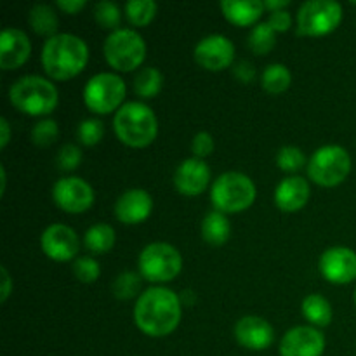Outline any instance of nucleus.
Masks as SVG:
<instances>
[{
	"instance_id": "obj_1",
	"label": "nucleus",
	"mask_w": 356,
	"mask_h": 356,
	"mask_svg": "<svg viewBox=\"0 0 356 356\" xmlns=\"http://www.w3.org/2000/svg\"><path fill=\"white\" fill-rule=\"evenodd\" d=\"M181 299L165 287H152L139 296L134 306V323L149 337H165L181 322Z\"/></svg>"
},
{
	"instance_id": "obj_2",
	"label": "nucleus",
	"mask_w": 356,
	"mask_h": 356,
	"mask_svg": "<svg viewBox=\"0 0 356 356\" xmlns=\"http://www.w3.org/2000/svg\"><path fill=\"white\" fill-rule=\"evenodd\" d=\"M42 66L54 80H70L79 75L89 61V47L80 37L58 33L42 47Z\"/></svg>"
},
{
	"instance_id": "obj_3",
	"label": "nucleus",
	"mask_w": 356,
	"mask_h": 356,
	"mask_svg": "<svg viewBox=\"0 0 356 356\" xmlns=\"http://www.w3.org/2000/svg\"><path fill=\"white\" fill-rule=\"evenodd\" d=\"M113 129L124 145L131 148H146L156 139L159 120L152 108L139 101H131L115 113Z\"/></svg>"
},
{
	"instance_id": "obj_4",
	"label": "nucleus",
	"mask_w": 356,
	"mask_h": 356,
	"mask_svg": "<svg viewBox=\"0 0 356 356\" xmlns=\"http://www.w3.org/2000/svg\"><path fill=\"white\" fill-rule=\"evenodd\" d=\"M9 99L14 108L30 117L49 115L58 106L59 94L54 83L38 75L21 76L10 86Z\"/></svg>"
},
{
	"instance_id": "obj_5",
	"label": "nucleus",
	"mask_w": 356,
	"mask_h": 356,
	"mask_svg": "<svg viewBox=\"0 0 356 356\" xmlns=\"http://www.w3.org/2000/svg\"><path fill=\"white\" fill-rule=\"evenodd\" d=\"M256 184L242 172H225L214 181L211 190V200L216 211L222 214L243 212L256 200Z\"/></svg>"
},
{
	"instance_id": "obj_6",
	"label": "nucleus",
	"mask_w": 356,
	"mask_h": 356,
	"mask_svg": "<svg viewBox=\"0 0 356 356\" xmlns=\"http://www.w3.org/2000/svg\"><path fill=\"white\" fill-rule=\"evenodd\" d=\"M351 172V156L343 146H322L308 162V177L325 188L339 186Z\"/></svg>"
},
{
	"instance_id": "obj_7",
	"label": "nucleus",
	"mask_w": 356,
	"mask_h": 356,
	"mask_svg": "<svg viewBox=\"0 0 356 356\" xmlns=\"http://www.w3.org/2000/svg\"><path fill=\"white\" fill-rule=\"evenodd\" d=\"M139 273L153 284L170 282L183 270V257L179 250L165 242L146 245L139 254Z\"/></svg>"
},
{
	"instance_id": "obj_8",
	"label": "nucleus",
	"mask_w": 356,
	"mask_h": 356,
	"mask_svg": "<svg viewBox=\"0 0 356 356\" xmlns=\"http://www.w3.org/2000/svg\"><path fill=\"white\" fill-rule=\"evenodd\" d=\"M146 56V44L141 35L129 28L111 31L104 40V58L113 70L132 72L139 68Z\"/></svg>"
},
{
	"instance_id": "obj_9",
	"label": "nucleus",
	"mask_w": 356,
	"mask_h": 356,
	"mask_svg": "<svg viewBox=\"0 0 356 356\" xmlns=\"http://www.w3.org/2000/svg\"><path fill=\"white\" fill-rule=\"evenodd\" d=\"M127 87L122 76L115 73H97L83 87V101L90 111L108 115L124 106Z\"/></svg>"
},
{
	"instance_id": "obj_10",
	"label": "nucleus",
	"mask_w": 356,
	"mask_h": 356,
	"mask_svg": "<svg viewBox=\"0 0 356 356\" xmlns=\"http://www.w3.org/2000/svg\"><path fill=\"white\" fill-rule=\"evenodd\" d=\"M343 19V7L334 0H309L299 7V33L308 37H323L336 30Z\"/></svg>"
},
{
	"instance_id": "obj_11",
	"label": "nucleus",
	"mask_w": 356,
	"mask_h": 356,
	"mask_svg": "<svg viewBox=\"0 0 356 356\" xmlns=\"http://www.w3.org/2000/svg\"><path fill=\"white\" fill-rule=\"evenodd\" d=\"M52 198L56 205L68 214H82L94 204V191L82 177H63L52 186Z\"/></svg>"
},
{
	"instance_id": "obj_12",
	"label": "nucleus",
	"mask_w": 356,
	"mask_h": 356,
	"mask_svg": "<svg viewBox=\"0 0 356 356\" xmlns=\"http://www.w3.org/2000/svg\"><path fill=\"white\" fill-rule=\"evenodd\" d=\"M195 61L209 72H221L235 61V45L225 35H209L195 47Z\"/></svg>"
},
{
	"instance_id": "obj_13",
	"label": "nucleus",
	"mask_w": 356,
	"mask_h": 356,
	"mask_svg": "<svg viewBox=\"0 0 356 356\" xmlns=\"http://www.w3.org/2000/svg\"><path fill=\"white\" fill-rule=\"evenodd\" d=\"M318 268L330 284H351L356 280V252L348 247H330L320 257Z\"/></svg>"
},
{
	"instance_id": "obj_14",
	"label": "nucleus",
	"mask_w": 356,
	"mask_h": 356,
	"mask_svg": "<svg viewBox=\"0 0 356 356\" xmlns=\"http://www.w3.org/2000/svg\"><path fill=\"white\" fill-rule=\"evenodd\" d=\"M40 245L45 256L58 263L73 259L80 249L75 229L66 225H51L40 236Z\"/></svg>"
},
{
	"instance_id": "obj_15",
	"label": "nucleus",
	"mask_w": 356,
	"mask_h": 356,
	"mask_svg": "<svg viewBox=\"0 0 356 356\" xmlns=\"http://www.w3.org/2000/svg\"><path fill=\"white\" fill-rule=\"evenodd\" d=\"M323 351L325 337L315 327H294L280 341L282 356H322Z\"/></svg>"
},
{
	"instance_id": "obj_16",
	"label": "nucleus",
	"mask_w": 356,
	"mask_h": 356,
	"mask_svg": "<svg viewBox=\"0 0 356 356\" xmlns=\"http://www.w3.org/2000/svg\"><path fill=\"white\" fill-rule=\"evenodd\" d=\"M235 339L242 348L250 351H263L273 344L275 330L261 316H243L235 325Z\"/></svg>"
},
{
	"instance_id": "obj_17",
	"label": "nucleus",
	"mask_w": 356,
	"mask_h": 356,
	"mask_svg": "<svg viewBox=\"0 0 356 356\" xmlns=\"http://www.w3.org/2000/svg\"><path fill=\"white\" fill-rule=\"evenodd\" d=\"M211 181L209 165L200 159H188L176 169L174 186L184 197H198L204 193Z\"/></svg>"
},
{
	"instance_id": "obj_18",
	"label": "nucleus",
	"mask_w": 356,
	"mask_h": 356,
	"mask_svg": "<svg viewBox=\"0 0 356 356\" xmlns=\"http://www.w3.org/2000/svg\"><path fill=\"white\" fill-rule=\"evenodd\" d=\"M31 42L19 28H6L0 35V68L16 70L28 61Z\"/></svg>"
},
{
	"instance_id": "obj_19",
	"label": "nucleus",
	"mask_w": 356,
	"mask_h": 356,
	"mask_svg": "<svg viewBox=\"0 0 356 356\" xmlns=\"http://www.w3.org/2000/svg\"><path fill=\"white\" fill-rule=\"evenodd\" d=\"M152 209L153 200L148 191L134 188L118 197L115 204V216L124 225H139L149 218Z\"/></svg>"
},
{
	"instance_id": "obj_20",
	"label": "nucleus",
	"mask_w": 356,
	"mask_h": 356,
	"mask_svg": "<svg viewBox=\"0 0 356 356\" xmlns=\"http://www.w3.org/2000/svg\"><path fill=\"white\" fill-rule=\"evenodd\" d=\"M309 193V183L305 177H285L275 190V205L284 212H298L308 204Z\"/></svg>"
},
{
	"instance_id": "obj_21",
	"label": "nucleus",
	"mask_w": 356,
	"mask_h": 356,
	"mask_svg": "<svg viewBox=\"0 0 356 356\" xmlns=\"http://www.w3.org/2000/svg\"><path fill=\"white\" fill-rule=\"evenodd\" d=\"M221 10L235 26H250L263 16L264 3L259 0H222Z\"/></svg>"
},
{
	"instance_id": "obj_22",
	"label": "nucleus",
	"mask_w": 356,
	"mask_h": 356,
	"mask_svg": "<svg viewBox=\"0 0 356 356\" xmlns=\"http://www.w3.org/2000/svg\"><path fill=\"white\" fill-rule=\"evenodd\" d=\"M232 235V226H229L226 214L219 211L209 212L202 221V236L211 245H222L228 242Z\"/></svg>"
},
{
	"instance_id": "obj_23",
	"label": "nucleus",
	"mask_w": 356,
	"mask_h": 356,
	"mask_svg": "<svg viewBox=\"0 0 356 356\" xmlns=\"http://www.w3.org/2000/svg\"><path fill=\"white\" fill-rule=\"evenodd\" d=\"M28 23H30L31 30L42 37L52 38L56 37L58 31V16H56L54 9L45 3H37L31 7L30 14H28Z\"/></svg>"
},
{
	"instance_id": "obj_24",
	"label": "nucleus",
	"mask_w": 356,
	"mask_h": 356,
	"mask_svg": "<svg viewBox=\"0 0 356 356\" xmlns=\"http://www.w3.org/2000/svg\"><path fill=\"white\" fill-rule=\"evenodd\" d=\"M302 315L312 325L327 327L332 322V306L323 296L312 294L302 301Z\"/></svg>"
},
{
	"instance_id": "obj_25",
	"label": "nucleus",
	"mask_w": 356,
	"mask_h": 356,
	"mask_svg": "<svg viewBox=\"0 0 356 356\" xmlns=\"http://www.w3.org/2000/svg\"><path fill=\"white\" fill-rule=\"evenodd\" d=\"M83 243H86L87 250L90 254H106L113 249L115 245V229L106 222H99L87 229L86 236H83Z\"/></svg>"
},
{
	"instance_id": "obj_26",
	"label": "nucleus",
	"mask_w": 356,
	"mask_h": 356,
	"mask_svg": "<svg viewBox=\"0 0 356 356\" xmlns=\"http://www.w3.org/2000/svg\"><path fill=\"white\" fill-rule=\"evenodd\" d=\"M292 83V73L291 70L280 63H273V65L266 66L261 76V86L266 92L270 94H282L291 87Z\"/></svg>"
},
{
	"instance_id": "obj_27",
	"label": "nucleus",
	"mask_w": 356,
	"mask_h": 356,
	"mask_svg": "<svg viewBox=\"0 0 356 356\" xmlns=\"http://www.w3.org/2000/svg\"><path fill=\"white\" fill-rule=\"evenodd\" d=\"M162 83H163L162 73H160L156 68H153V66H148V68H143L141 72L136 75L134 92L138 94L139 97L149 99V97H155L156 94L162 90Z\"/></svg>"
},
{
	"instance_id": "obj_28",
	"label": "nucleus",
	"mask_w": 356,
	"mask_h": 356,
	"mask_svg": "<svg viewBox=\"0 0 356 356\" xmlns=\"http://www.w3.org/2000/svg\"><path fill=\"white\" fill-rule=\"evenodd\" d=\"M156 16V3L153 0H129L125 3V17L134 26H148Z\"/></svg>"
},
{
	"instance_id": "obj_29",
	"label": "nucleus",
	"mask_w": 356,
	"mask_h": 356,
	"mask_svg": "<svg viewBox=\"0 0 356 356\" xmlns=\"http://www.w3.org/2000/svg\"><path fill=\"white\" fill-rule=\"evenodd\" d=\"M275 33L277 31L266 23H259L256 28H252L249 35V49L257 56H263L268 54L271 49L275 47Z\"/></svg>"
},
{
	"instance_id": "obj_30",
	"label": "nucleus",
	"mask_w": 356,
	"mask_h": 356,
	"mask_svg": "<svg viewBox=\"0 0 356 356\" xmlns=\"http://www.w3.org/2000/svg\"><path fill=\"white\" fill-rule=\"evenodd\" d=\"M94 19H96L97 24H99L101 28H104V30H120L122 14L117 3L113 2H108V0L97 2L96 6H94Z\"/></svg>"
},
{
	"instance_id": "obj_31",
	"label": "nucleus",
	"mask_w": 356,
	"mask_h": 356,
	"mask_svg": "<svg viewBox=\"0 0 356 356\" xmlns=\"http://www.w3.org/2000/svg\"><path fill=\"white\" fill-rule=\"evenodd\" d=\"M139 289H141V278H139L138 273L134 271H124V273L118 275L113 282V291L115 298L118 299H132L138 296Z\"/></svg>"
},
{
	"instance_id": "obj_32",
	"label": "nucleus",
	"mask_w": 356,
	"mask_h": 356,
	"mask_svg": "<svg viewBox=\"0 0 356 356\" xmlns=\"http://www.w3.org/2000/svg\"><path fill=\"white\" fill-rule=\"evenodd\" d=\"M277 163L285 172H298L306 165V156L298 146H284L277 155Z\"/></svg>"
},
{
	"instance_id": "obj_33",
	"label": "nucleus",
	"mask_w": 356,
	"mask_h": 356,
	"mask_svg": "<svg viewBox=\"0 0 356 356\" xmlns=\"http://www.w3.org/2000/svg\"><path fill=\"white\" fill-rule=\"evenodd\" d=\"M104 136V125L101 120L96 118H89V120H83L79 124L76 129V138L82 143L83 146H96L97 143H101Z\"/></svg>"
},
{
	"instance_id": "obj_34",
	"label": "nucleus",
	"mask_w": 356,
	"mask_h": 356,
	"mask_svg": "<svg viewBox=\"0 0 356 356\" xmlns=\"http://www.w3.org/2000/svg\"><path fill=\"white\" fill-rule=\"evenodd\" d=\"M58 124L47 118V120H40L38 124H35V127L31 129V141L40 148H47L58 139Z\"/></svg>"
},
{
	"instance_id": "obj_35",
	"label": "nucleus",
	"mask_w": 356,
	"mask_h": 356,
	"mask_svg": "<svg viewBox=\"0 0 356 356\" xmlns=\"http://www.w3.org/2000/svg\"><path fill=\"white\" fill-rule=\"evenodd\" d=\"M73 273H75L76 280L82 282V284H92L99 278L101 268L92 257H79L73 263Z\"/></svg>"
},
{
	"instance_id": "obj_36",
	"label": "nucleus",
	"mask_w": 356,
	"mask_h": 356,
	"mask_svg": "<svg viewBox=\"0 0 356 356\" xmlns=\"http://www.w3.org/2000/svg\"><path fill=\"white\" fill-rule=\"evenodd\" d=\"M82 162V152L75 145H65L59 149L58 165L61 170H75Z\"/></svg>"
},
{
	"instance_id": "obj_37",
	"label": "nucleus",
	"mask_w": 356,
	"mask_h": 356,
	"mask_svg": "<svg viewBox=\"0 0 356 356\" xmlns=\"http://www.w3.org/2000/svg\"><path fill=\"white\" fill-rule=\"evenodd\" d=\"M191 152H193L195 159L204 160L205 156L212 155L214 152V139L209 132H198L191 141Z\"/></svg>"
},
{
	"instance_id": "obj_38",
	"label": "nucleus",
	"mask_w": 356,
	"mask_h": 356,
	"mask_svg": "<svg viewBox=\"0 0 356 356\" xmlns=\"http://www.w3.org/2000/svg\"><path fill=\"white\" fill-rule=\"evenodd\" d=\"M291 23H292V17L287 10H277V13H271L270 19H268V24H270L275 31H278V33L287 31L289 28H291Z\"/></svg>"
},
{
	"instance_id": "obj_39",
	"label": "nucleus",
	"mask_w": 356,
	"mask_h": 356,
	"mask_svg": "<svg viewBox=\"0 0 356 356\" xmlns=\"http://www.w3.org/2000/svg\"><path fill=\"white\" fill-rule=\"evenodd\" d=\"M235 76L238 80H242L243 83H249L256 79V68L249 61H240L235 66Z\"/></svg>"
},
{
	"instance_id": "obj_40",
	"label": "nucleus",
	"mask_w": 356,
	"mask_h": 356,
	"mask_svg": "<svg viewBox=\"0 0 356 356\" xmlns=\"http://www.w3.org/2000/svg\"><path fill=\"white\" fill-rule=\"evenodd\" d=\"M56 6L65 10L66 14H76L80 9L86 7V0H58Z\"/></svg>"
},
{
	"instance_id": "obj_41",
	"label": "nucleus",
	"mask_w": 356,
	"mask_h": 356,
	"mask_svg": "<svg viewBox=\"0 0 356 356\" xmlns=\"http://www.w3.org/2000/svg\"><path fill=\"white\" fill-rule=\"evenodd\" d=\"M0 271H2V294H0V301L6 302L9 299L10 292H13V278H10L6 266L0 268Z\"/></svg>"
},
{
	"instance_id": "obj_42",
	"label": "nucleus",
	"mask_w": 356,
	"mask_h": 356,
	"mask_svg": "<svg viewBox=\"0 0 356 356\" xmlns=\"http://www.w3.org/2000/svg\"><path fill=\"white\" fill-rule=\"evenodd\" d=\"M10 141V125L6 118L0 120V148H6Z\"/></svg>"
},
{
	"instance_id": "obj_43",
	"label": "nucleus",
	"mask_w": 356,
	"mask_h": 356,
	"mask_svg": "<svg viewBox=\"0 0 356 356\" xmlns=\"http://www.w3.org/2000/svg\"><path fill=\"white\" fill-rule=\"evenodd\" d=\"M264 3V9H270L271 13H277V10H284L285 7L291 6L289 0H266Z\"/></svg>"
},
{
	"instance_id": "obj_44",
	"label": "nucleus",
	"mask_w": 356,
	"mask_h": 356,
	"mask_svg": "<svg viewBox=\"0 0 356 356\" xmlns=\"http://www.w3.org/2000/svg\"><path fill=\"white\" fill-rule=\"evenodd\" d=\"M0 176H2V186H0V193H6V186H7V174H6V167H0Z\"/></svg>"
},
{
	"instance_id": "obj_45",
	"label": "nucleus",
	"mask_w": 356,
	"mask_h": 356,
	"mask_svg": "<svg viewBox=\"0 0 356 356\" xmlns=\"http://www.w3.org/2000/svg\"><path fill=\"white\" fill-rule=\"evenodd\" d=\"M355 305H356V292H355Z\"/></svg>"
}]
</instances>
